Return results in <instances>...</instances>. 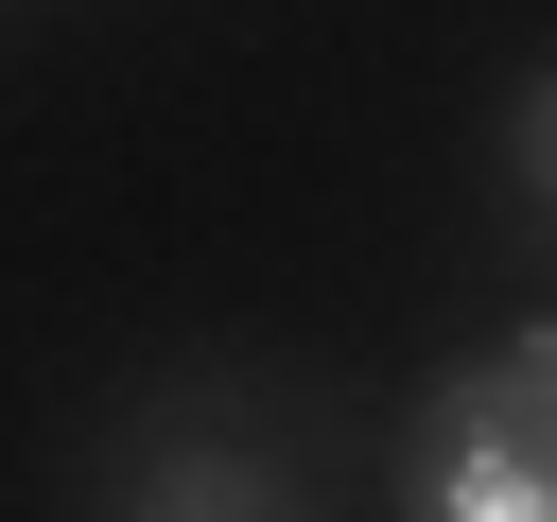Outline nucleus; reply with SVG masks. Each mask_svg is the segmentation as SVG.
Segmentation results:
<instances>
[{"label":"nucleus","instance_id":"f03ea898","mask_svg":"<svg viewBox=\"0 0 557 522\" xmlns=\"http://www.w3.org/2000/svg\"><path fill=\"white\" fill-rule=\"evenodd\" d=\"M122 522H296V487H278V452H244V435H174V452H139Z\"/></svg>","mask_w":557,"mask_h":522},{"label":"nucleus","instance_id":"f257e3e1","mask_svg":"<svg viewBox=\"0 0 557 522\" xmlns=\"http://www.w3.org/2000/svg\"><path fill=\"white\" fill-rule=\"evenodd\" d=\"M400 522H557V313L505 331L418 400V487Z\"/></svg>","mask_w":557,"mask_h":522},{"label":"nucleus","instance_id":"7ed1b4c3","mask_svg":"<svg viewBox=\"0 0 557 522\" xmlns=\"http://www.w3.org/2000/svg\"><path fill=\"white\" fill-rule=\"evenodd\" d=\"M505 157H522V191H540V209H557V70H540V87H522V104H505Z\"/></svg>","mask_w":557,"mask_h":522}]
</instances>
